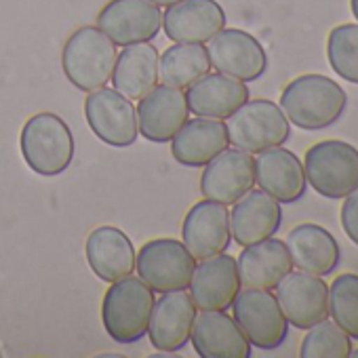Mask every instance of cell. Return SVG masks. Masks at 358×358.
Segmentation results:
<instances>
[{
	"label": "cell",
	"mask_w": 358,
	"mask_h": 358,
	"mask_svg": "<svg viewBox=\"0 0 358 358\" xmlns=\"http://www.w3.org/2000/svg\"><path fill=\"white\" fill-rule=\"evenodd\" d=\"M190 299L201 312H226L232 308L243 282L232 255H215L203 259L190 278Z\"/></svg>",
	"instance_id": "obj_15"
},
{
	"label": "cell",
	"mask_w": 358,
	"mask_h": 358,
	"mask_svg": "<svg viewBox=\"0 0 358 358\" xmlns=\"http://www.w3.org/2000/svg\"><path fill=\"white\" fill-rule=\"evenodd\" d=\"M154 310V291L135 276H124L110 285L101 301V322L106 333L122 345L141 341L148 335Z\"/></svg>",
	"instance_id": "obj_3"
},
{
	"label": "cell",
	"mask_w": 358,
	"mask_h": 358,
	"mask_svg": "<svg viewBox=\"0 0 358 358\" xmlns=\"http://www.w3.org/2000/svg\"><path fill=\"white\" fill-rule=\"evenodd\" d=\"M255 186V158L245 150H224L205 164L201 192L207 201L234 205Z\"/></svg>",
	"instance_id": "obj_12"
},
{
	"label": "cell",
	"mask_w": 358,
	"mask_h": 358,
	"mask_svg": "<svg viewBox=\"0 0 358 358\" xmlns=\"http://www.w3.org/2000/svg\"><path fill=\"white\" fill-rule=\"evenodd\" d=\"M278 306L289 324L308 331L329 316V287L310 272H289L276 287Z\"/></svg>",
	"instance_id": "obj_13"
},
{
	"label": "cell",
	"mask_w": 358,
	"mask_h": 358,
	"mask_svg": "<svg viewBox=\"0 0 358 358\" xmlns=\"http://www.w3.org/2000/svg\"><path fill=\"white\" fill-rule=\"evenodd\" d=\"M150 3H154V5H158V7H171V5L179 3V0H150Z\"/></svg>",
	"instance_id": "obj_33"
},
{
	"label": "cell",
	"mask_w": 358,
	"mask_h": 358,
	"mask_svg": "<svg viewBox=\"0 0 358 358\" xmlns=\"http://www.w3.org/2000/svg\"><path fill=\"white\" fill-rule=\"evenodd\" d=\"M301 358H348L352 356V337L335 322L320 320L308 329L301 350Z\"/></svg>",
	"instance_id": "obj_29"
},
{
	"label": "cell",
	"mask_w": 358,
	"mask_h": 358,
	"mask_svg": "<svg viewBox=\"0 0 358 358\" xmlns=\"http://www.w3.org/2000/svg\"><path fill=\"white\" fill-rule=\"evenodd\" d=\"M116 55V45L97 26H83L64 45L62 68L78 91L91 93L112 80Z\"/></svg>",
	"instance_id": "obj_4"
},
{
	"label": "cell",
	"mask_w": 358,
	"mask_h": 358,
	"mask_svg": "<svg viewBox=\"0 0 358 358\" xmlns=\"http://www.w3.org/2000/svg\"><path fill=\"white\" fill-rule=\"evenodd\" d=\"M209 72L211 59L203 45H171L158 62V80L175 89H188Z\"/></svg>",
	"instance_id": "obj_28"
},
{
	"label": "cell",
	"mask_w": 358,
	"mask_h": 358,
	"mask_svg": "<svg viewBox=\"0 0 358 358\" xmlns=\"http://www.w3.org/2000/svg\"><path fill=\"white\" fill-rule=\"evenodd\" d=\"M139 135L152 143H169L188 120L190 108L186 93L169 85H156L137 106Z\"/></svg>",
	"instance_id": "obj_14"
},
{
	"label": "cell",
	"mask_w": 358,
	"mask_h": 358,
	"mask_svg": "<svg viewBox=\"0 0 358 358\" xmlns=\"http://www.w3.org/2000/svg\"><path fill=\"white\" fill-rule=\"evenodd\" d=\"M350 5H352V13H354V17L358 20V0H350Z\"/></svg>",
	"instance_id": "obj_34"
},
{
	"label": "cell",
	"mask_w": 358,
	"mask_h": 358,
	"mask_svg": "<svg viewBox=\"0 0 358 358\" xmlns=\"http://www.w3.org/2000/svg\"><path fill=\"white\" fill-rule=\"evenodd\" d=\"M211 68L220 74L243 83L262 78L268 70V55L264 45L249 32L238 28H224L209 41Z\"/></svg>",
	"instance_id": "obj_11"
},
{
	"label": "cell",
	"mask_w": 358,
	"mask_h": 358,
	"mask_svg": "<svg viewBox=\"0 0 358 358\" xmlns=\"http://www.w3.org/2000/svg\"><path fill=\"white\" fill-rule=\"evenodd\" d=\"M97 28L120 47L152 43L162 28V13L150 0H110L97 15Z\"/></svg>",
	"instance_id": "obj_10"
},
{
	"label": "cell",
	"mask_w": 358,
	"mask_h": 358,
	"mask_svg": "<svg viewBox=\"0 0 358 358\" xmlns=\"http://www.w3.org/2000/svg\"><path fill=\"white\" fill-rule=\"evenodd\" d=\"M192 348L203 358H249L251 343L226 312H203L196 316L192 335Z\"/></svg>",
	"instance_id": "obj_23"
},
{
	"label": "cell",
	"mask_w": 358,
	"mask_h": 358,
	"mask_svg": "<svg viewBox=\"0 0 358 358\" xmlns=\"http://www.w3.org/2000/svg\"><path fill=\"white\" fill-rule=\"evenodd\" d=\"M329 314L352 339H358V274H341L331 282Z\"/></svg>",
	"instance_id": "obj_31"
},
{
	"label": "cell",
	"mask_w": 358,
	"mask_h": 358,
	"mask_svg": "<svg viewBox=\"0 0 358 358\" xmlns=\"http://www.w3.org/2000/svg\"><path fill=\"white\" fill-rule=\"evenodd\" d=\"M285 245L289 249L293 266L316 276L331 274L341 259V251L335 236L327 228L316 224L295 226L289 232Z\"/></svg>",
	"instance_id": "obj_26"
},
{
	"label": "cell",
	"mask_w": 358,
	"mask_h": 358,
	"mask_svg": "<svg viewBox=\"0 0 358 358\" xmlns=\"http://www.w3.org/2000/svg\"><path fill=\"white\" fill-rule=\"evenodd\" d=\"M327 57L339 78L358 85V24H341L331 30Z\"/></svg>",
	"instance_id": "obj_30"
},
{
	"label": "cell",
	"mask_w": 358,
	"mask_h": 358,
	"mask_svg": "<svg viewBox=\"0 0 358 358\" xmlns=\"http://www.w3.org/2000/svg\"><path fill=\"white\" fill-rule=\"evenodd\" d=\"M158 51L150 43L129 45L116 55L112 85L127 99H141L158 83Z\"/></svg>",
	"instance_id": "obj_27"
},
{
	"label": "cell",
	"mask_w": 358,
	"mask_h": 358,
	"mask_svg": "<svg viewBox=\"0 0 358 358\" xmlns=\"http://www.w3.org/2000/svg\"><path fill=\"white\" fill-rule=\"evenodd\" d=\"M85 118L106 145L129 148L137 141V112L131 99L120 95L116 89L101 87L91 91L85 99Z\"/></svg>",
	"instance_id": "obj_9"
},
{
	"label": "cell",
	"mask_w": 358,
	"mask_h": 358,
	"mask_svg": "<svg viewBox=\"0 0 358 358\" xmlns=\"http://www.w3.org/2000/svg\"><path fill=\"white\" fill-rule=\"evenodd\" d=\"M348 95L329 76L303 74L293 78L280 93V110L287 120L303 131H320L341 118Z\"/></svg>",
	"instance_id": "obj_1"
},
{
	"label": "cell",
	"mask_w": 358,
	"mask_h": 358,
	"mask_svg": "<svg viewBox=\"0 0 358 358\" xmlns=\"http://www.w3.org/2000/svg\"><path fill=\"white\" fill-rule=\"evenodd\" d=\"M249 87L226 74H207L186 89V101L192 114L203 118L228 120L249 101Z\"/></svg>",
	"instance_id": "obj_24"
},
{
	"label": "cell",
	"mask_w": 358,
	"mask_h": 358,
	"mask_svg": "<svg viewBox=\"0 0 358 358\" xmlns=\"http://www.w3.org/2000/svg\"><path fill=\"white\" fill-rule=\"evenodd\" d=\"M20 150L36 175L57 177L70 169L76 143L64 118L53 112H38L26 120L20 135Z\"/></svg>",
	"instance_id": "obj_2"
},
{
	"label": "cell",
	"mask_w": 358,
	"mask_h": 358,
	"mask_svg": "<svg viewBox=\"0 0 358 358\" xmlns=\"http://www.w3.org/2000/svg\"><path fill=\"white\" fill-rule=\"evenodd\" d=\"M255 184L278 203H297L308 186L303 162L282 145L264 150L255 158Z\"/></svg>",
	"instance_id": "obj_19"
},
{
	"label": "cell",
	"mask_w": 358,
	"mask_h": 358,
	"mask_svg": "<svg viewBox=\"0 0 358 358\" xmlns=\"http://www.w3.org/2000/svg\"><path fill=\"white\" fill-rule=\"evenodd\" d=\"M352 356H356V358H358V350H356V352H352Z\"/></svg>",
	"instance_id": "obj_35"
},
{
	"label": "cell",
	"mask_w": 358,
	"mask_h": 358,
	"mask_svg": "<svg viewBox=\"0 0 358 358\" xmlns=\"http://www.w3.org/2000/svg\"><path fill=\"white\" fill-rule=\"evenodd\" d=\"M280 224V203L264 190H249L230 211V232L238 247H249L274 236Z\"/></svg>",
	"instance_id": "obj_20"
},
{
	"label": "cell",
	"mask_w": 358,
	"mask_h": 358,
	"mask_svg": "<svg viewBox=\"0 0 358 358\" xmlns=\"http://www.w3.org/2000/svg\"><path fill=\"white\" fill-rule=\"evenodd\" d=\"M306 182L324 199H345L358 188V150L339 139L314 143L303 158Z\"/></svg>",
	"instance_id": "obj_5"
},
{
	"label": "cell",
	"mask_w": 358,
	"mask_h": 358,
	"mask_svg": "<svg viewBox=\"0 0 358 358\" xmlns=\"http://www.w3.org/2000/svg\"><path fill=\"white\" fill-rule=\"evenodd\" d=\"M234 320L259 350H276L289 335V320L285 318L276 295L266 289H241L232 303Z\"/></svg>",
	"instance_id": "obj_8"
},
{
	"label": "cell",
	"mask_w": 358,
	"mask_h": 358,
	"mask_svg": "<svg viewBox=\"0 0 358 358\" xmlns=\"http://www.w3.org/2000/svg\"><path fill=\"white\" fill-rule=\"evenodd\" d=\"M182 238L196 262L226 253L232 241L230 211L215 201L196 203L184 217Z\"/></svg>",
	"instance_id": "obj_17"
},
{
	"label": "cell",
	"mask_w": 358,
	"mask_h": 358,
	"mask_svg": "<svg viewBox=\"0 0 358 358\" xmlns=\"http://www.w3.org/2000/svg\"><path fill=\"white\" fill-rule=\"evenodd\" d=\"M162 28L173 43L203 45L226 28V11L215 0H179L166 7Z\"/></svg>",
	"instance_id": "obj_18"
},
{
	"label": "cell",
	"mask_w": 358,
	"mask_h": 358,
	"mask_svg": "<svg viewBox=\"0 0 358 358\" xmlns=\"http://www.w3.org/2000/svg\"><path fill=\"white\" fill-rule=\"evenodd\" d=\"M169 143L173 158L179 164L199 169L222 154L230 145V137L224 120L196 116L192 120L188 118Z\"/></svg>",
	"instance_id": "obj_22"
},
{
	"label": "cell",
	"mask_w": 358,
	"mask_h": 358,
	"mask_svg": "<svg viewBox=\"0 0 358 358\" xmlns=\"http://www.w3.org/2000/svg\"><path fill=\"white\" fill-rule=\"evenodd\" d=\"M196 320V306L184 291L160 293L150 316L148 337L160 352H179L188 345Z\"/></svg>",
	"instance_id": "obj_16"
},
{
	"label": "cell",
	"mask_w": 358,
	"mask_h": 358,
	"mask_svg": "<svg viewBox=\"0 0 358 358\" xmlns=\"http://www.w3.org/2000/svg\"><path fill=\"white\" fill-rule=\"evenodd\" d=\"M226 127L230 143L249 154L285 145L291 137V124L285 112L270 99H253L243 103L228 118Z\"/></svg>",
	"instance_id": "obj_6"
},
{
	"label": "cell",
	"mask_w": 358,
	"mask_h": 358,
	"mask_svg": "<svg viewBox=\"0 0 358 358\" xmlns=\"http://www.w3.org/2000/svg\"><path fill=\"white\" fill-rule=\"evenodd\" d=\"M135 268L137 276L154 293H169L188 289L196 259L184 243L175 238H152L139 249Z\"/></svg>",
	"instance_id": "obj_7"
},
{
	"label": "cell",
	"mask_w": 358,
	"mask_h": 358,
	"mask_svg": "<svg viewBox=\"0 0 358 358\" xmlns=\"http://www.w3.org/2000/svg\"><path fill=\"white\" fill-rule=\"evenodd\" d=\"M341 226L348 238L358 245V188L350 192L341 205Z\"/></svg>",
	"instance_id": "obj_32"
},
{
	"label": "cell",
	"mask_w": 358,
	"mask_h": 358,
	"mask_svg": "<svg viewBox=\"0 0 358 358\" xmlns=\"http://www.w3.org/2000/svg\"><path fill=\"white\" fill-rule=\"evenodd\" d=\"M85 255L93 274L106 282L131 276L135 270L133 243L116 226H99L91 230L85 243Z\"/></svg>",
	"instance_id": "obj_21"
},
{
	"label": "cell",
	"mask_w": 358,
	"mask_h": 358,
	"mask_svg": "<svg viewBox=\"0 0 358 358\" xmlns=\"http://www.w3.org/2000/svg\"><path fill=\"white\" fill-rule=\"evenodd\" d=\"M236 266L241 282L245 287L266 291L276 289L280 280L293 270L287 245L274 236L245 247L236 259Z\"/></svg>",
	"instance_id": "obj_25"
}]
</instances>
